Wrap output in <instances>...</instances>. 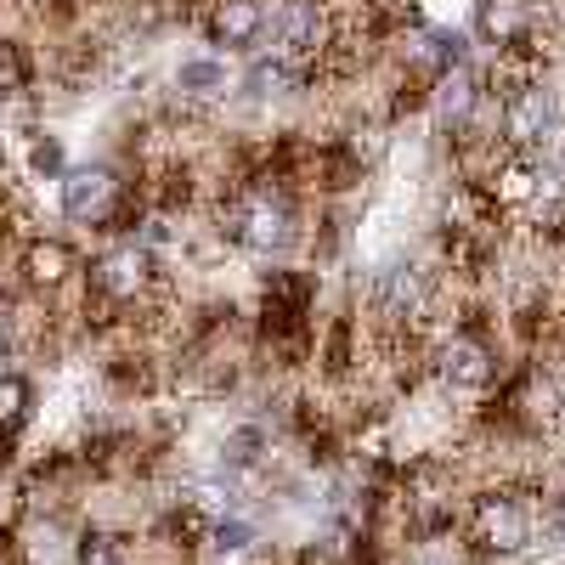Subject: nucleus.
Returning a JSON list of instances; mask_svg holds the SVG:
<instances>
[{"label":"nucleus","instance_id":"obj_1","mask_svg":"<svg viewBox=\"0 0 565 565\" xmlns=\"http://www.w3.org/2000/svg\"><path fill=\"white\" fill-rule=\"evenodd\" d=\"M226 238L238 244V249H249V255H271V260H282L295 244H300V215H295V204L282 199V193H244L238 204H232V215H226Z\"/></svg>","mask_w":565,"mask_h":565},{"label":"nucleus","instance_id":"obj_2","mask_svg":"<svg viewBox=\"0 0 565 565\" xmlns=\"http://www.w3.org/2000/svg\"><path fill=\"white\" fill-rule=\"evenodd\" d=\"M469 543L481 554H498V559L532 554L537 548V509L521 492H487L469 509Z\"/></svg>","mask_w":565,"mask_h":565},{"label":"nucleus","instance_id":"obj_3","mask_svg":"<svg viewBox=\"0 0 565 565\" xmlns=\"http://www.w3.org/2000/svg\"><path fill=\"white\" fill-rule=\"evenodd\" d=\"M498 141L509 153H543L548 141L559 136V108H554V90L543 79H526L521 90L498 97Z\"/></svg>","mask_w":565,"mask_h":565},{"label":"nucleus","instance_id":"obj_4","mask_svg":"<svg viewBox=\"0 0 565 565\" xmlns=\"http://www.w3.org/2000/svg\"><path fill=\"white\" fill-rule=\"evenodd\" d=\"M271 34H277V57H289L295 68H317L334 52V7L328 0H282Z\"/></svg>","mask_w":565,"mask_h":565},{"label":"nucleus","instance_id":"obj_5","mask_svg":"<svg viewBox=\"0 0 565 565\" xmlns=\"http://www.w3.org/2000/svg\"><path fill=\"white\" fill-rule=\"evenodd\" d=\"M430 373L447 385V391H487L492 385V373H498V356L481 334H469V328H452V334L436 340L430 351Z\"/></svg>","mask_w":565,"mask_h":565},{"label":"nucleus","instance_id":"obj_6","mask_svg":"<svg viewBox=\"0 0 565 565\" xmlns=\"http://www.w3.org/2000/svg\"><path fill=\"white\" fill-rule=\"evenodd\" d=\"M476 34L498 57L526 52L537 40V0H476Z\"/></svg>","mask_w":565,"mask_h":565},{"label":"nucleus","instance_id":"obj_7","mask_svg":"<svg viewBox=\"0 0 565 565\" xmlns=\"http://www.w3.org/2000/svg\"><path fill=\"white\" fill-rule=\"evenodd\" d=\"M119 175L108 164H79L63 175V215L68 221H85V226H97L119 210Z\"/></svg>","mask_w":565,"mask_h":565},{"label":"nucleus","instance_id":"obj_8","mask_svg":"<svg viewBox=\"0 0 565 565\" xmlns=\"http://www.w3.org/2000/svg\"><path fill=\"white\" fill-rule=\"evenodd\" d=\"M90 282H97V295H103V300L130 306L136 295H148V289H153V249L125 244V249L103 255V260H97V271H90Z\"/></svg>","mask_w":565,"mask_h":565},{"label":"nucleus","instance_id":"obj_9","mask_svg":"<svg viewBox=\"0 0 565 565\" xmlns=\"http://www.w3.org/2000/svg\"><path fill=\"white\" fill-rule=\"evenodd\" d=\"M481 103H487V85H481V74L469 63H452V68H441L430 79V108H436V119L447 130H463L469 119L481 114Z\"/></svg>","mask_w":565,"mask_h":565},{"label":"nucleus","instance_id":"obj_10","mask_svg":"<svg viewBox=\"0 0 565 565\" xmlns=\"http://www.w3.org/2000/svg\"><path fill=\"white\" fill-rule=\"evenodd\" d=\"M266 7L260 0H215L210 7V40L226 45V52H255L266 34Z\"/></svg>","mask_w":565,"mask_h":565},{"label":"nucleus","instance_id":"obj_11","mask_svg":"<svg viewBox=\"0 0 565 565\" xmlns=\"http://www.w3.org/2000/svg\"><path fill=\"white\" fill-rule=\"evenodd\" d=\"M23 277L34 282V289H63V282L74 277V249L57 244V238H34L29 255H23Z\"/></svg>","mask_w":565,"mask_h":565},{"label":"nucleus","instance_id":"obj_12","mask_svg":"<svg viewBox=\"0 0 565 565\" xmlns=\"http://www.w3.org/2000/svg\"><path fill=\"white\" fill-rule=\"evenodd\" d=\"M226 63L221 57H186L181 68H175V90L186 103H215V97H226Z\"/></svg>","mask_w":565,"mask_h":565},{"label":"nucleus","instance_id":"obj_13","mask_svg":"<svg viewBox=\"0 0 565 565\" xmlns=\"http://www.w3.org/2000/svg\"><path fill=\"white\" fill-rule=\"evenodd\" d=\"M204 543H210L215 559H244L255 548V521H244V514H210Z\"/></svg>","mask_w":565,"mask_h":565},{"label":"nucleus","instance_id":"obj_14","mask_svg":"<svg viewBox=\"0 0 565 565\" xmlns=\"http://www.w3.org/2000/svg\"><path fill=\"white\" fill-rule=\"evenodd\" d=\"M295 79H300V68L289 57H255L249 74H244V90H249V97H282Z\"/></svg>","mask_w":565,"mask_h":565},{"label":"nucleus","instance_id":"obj_15","mask_svg":"<svg viewBox=\"0 0 565 565\" xmlns=\"http://www.w3.org/2000/svg\"><path fill=\"white\" fill-rule=\"evenodd\" d=\"M34 413V385L23 373H0V430H23Z\"/></svg>","mask_w":565,"mask_h":565},{"label":"nucleus","instance_id":"obj_16","mask_svg":"<svg viewBox=\"0 0 565 565\" xmlns=\"http://www.w3.org/2000/svg\"><path fill=\"white\" fill-rule=\"evenodd\" d=\"M29 164H34V175H45V181H63V175H68V164H63V141H57V136H40L34 148H29Z\"/></svg>","mask_w":565,"mask_h":565},{"label":"nucleus","instance_id":"obj_17","mask_svg":"<svg viewBox=\"0 0 565 565\" xmlns=\"http://www.w3.org/2000/svg\"><path fill=\"white\" fill-rule=\"evenodd\" d=\"M79 565H130V554L114 537H85L79 543Z\"/></svg>","mask_w":565,"mask_h":565},{"label":"nucleus","instance_id":"obj_18","mask_svg":"<svg viewBox=\"0 0 565 565\" xmlns=\"http://www.w3.org/2000/svg\"><path fill=\"white\" fill-rule=\"evenodd\" d=\"M548 521H554V532L565 537V487H559V498H554V509H548Z\"/></svg>","mask_w":565,"mask_h":565},{"label":"nucleus","instance_id":"obj_19","mask_svg":"<svg viewBox=\"0 0 565 565\" xmlns=\"http://www.w3.org/2000/svg\"><path fill=\"white\" fill-rule=\"evenodd\" d=\"M7 340H12V311L0 306V351H7Z\"/></svg>","mask_w":565,"mask_h":565}]
</instances>
